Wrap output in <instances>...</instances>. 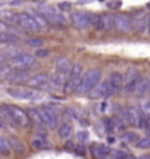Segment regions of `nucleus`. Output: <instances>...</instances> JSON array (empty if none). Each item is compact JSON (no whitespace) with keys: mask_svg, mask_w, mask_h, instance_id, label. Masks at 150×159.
Returning a JSON list of instances; mask_svg holds the SVG:
<instances>
[{"mask_svg":"<svg viewBox=\"0 0 150 159\" xmlns=\"http://www.w3.org/2000/svg\"><path fill=\"white\" fill-rule=\"evenodd\" d=\"M100 78H102V71L97 68L94 69H88L86 74L81 77L80 85L77 87V93L78 94H87L96 87V85L100 83Z\"/></svg>","mask_w":150,"mask_h":159,"instance_id":"obj_1","label":"nucleus"},{"mask_svg":"<svg viewBox=\"0 0 150 159\" xmlns=\"http://www.w3.org/2000/svg\"><path fill=\"white\" fill-rule=\"evenodd\" d=\"M6 111H7V115H9V121H11L12 125L15 127H28L29 124V118L27 112L24 109L18 108L15 105H5Z\"/></svg>","mask_w":150,"mask_h":159,"instance_id":"obj_2","label":"nucleus"},{"mask_svg":"<svg viewBox=\"0 0 150 159\" xmlns=\"http://www.w3.org/2000/svg\"><path fill=\"white\" fill-rule=\"evenodd\" d=\"M37 12L40 13L41 16L46 19V22L52 24V25H56V27H62L65 24V19L64 16L59 13L56 9H53L52 6H47V5H38V9Z\"/></svg>","mask_w":150,"mask_h":159,"instance_id":"obj_3","label":"nucleus"},{"mask_svg":"<svg viewBox=\"0 0 150 159\" xmlns=\"http://www.w3.org/2000/svg\"><path fill=\"white\" fill-rule=\"evenodd\" d=\"M81 77H82V68H81V65L80 63L72 65L71 72H69V77H68L66 83H65V87H64L65 93H71V91L77 90V87L80 85Z\"/></svg>","mask_w":150,"mask_h":159,"instance_id":"obj_4","label":"nucleus"},{"mask_svg":"<svg viewBox=\"0 0 150 159\" xmlns=\"http://www.w3.org/2000/svg\"><path fill=\"white\" fill-rule=\"evenodd\" d=\"M37 111H38V114H40L41 119H43V124L46 125V128H49V130L58 128V115H56V112L52 108L40 106Z\"/></svg>","mask_w":150,"mask_h":159,"instance_id":"obj_5","label":"nucleus"},{"mask_svg":"<svg viewBox=\"0 0 150 159\" xmlns=\"http://www.w3.org/2000/svg\"><path fill=\"white\" fill-rule=\"evenodd\" d=\"M9 96L19 99V100H38L43 97L40 91L28 90V89H7Z\"/></svg>","mask_w":150,"mask_h":159,"instance_id":"obj_6","label":"nucleus"},{"mask_svg":"<svg viewBox=\"0 0 150 159\" xmlns=\"http://www.w3.org/2000/svg\"><path fill=\"white\" fill-rule=\"evenodd\" d=\"M18 25L25 31H31V33H37L41 28V25L35 21L34 16H31L29 13H18Z\"/></svg>","mask_w":150,"mask_h":159,"instance_id":"obj_7","label":"nucleus"},{"mask_svg":"<svg viewBox=\"0 0 150 159\" xmlns=\"http://www.w3.org/2000/svg\"><path fill=\"white\" fill-rule=\"evenodd\" d=\"M113 27L116 31L127 34L133 28V21L125 13H116V15H113Z\"/></svg>","mask_w":150,"mask_h":159,"instance_id":"obj_8","label":"nucleus"},{"mask_svg":"<svg viewBox=\"0 0 150 159\" xmlns=\"http://www.w3.org/2000/svg\"><path fill=\"white\" fill-rule=\"evenodd\" d=\"M71 21L77 30H87L91 25V18L86 12H72Z\"/></svg>","mask_w":150,"mask_h":159,"instance_id":"obj_9","label":"nucleus"},{"mask_svg":"<svg viewBox=\"0 0 150 159\" xmlns=\"http://www.w3.org/2000/svg\"><path fill=\"white\" fill-rule=\"evenodd\" d=\"M35 62V57L28 53H19L16 56H13L11 59V63L18 69H28L29 66H33Z\"/></svg>","mask_w":150,"mask_h":159,"instance_id":"obj_10","label":"nucleus"},{"mask_svg":"<svg viewBox=\"0 0 150 159\" xmlns=\"http://www.w3.org/2000/svg\"><path fill=\"white\" fill-rule=\"evenodd\" d=\"M113 94V91L110 89L109 80H104V81H100L94 89L91 90L90 96L94 97V99H99V97H109Z\"/></svg>","mask_w":150,"mask_h":159,"instance_id":"obj_11","label":"nucleus"},{"mask_svg":"<svg viewBox=\"0 0 150 159\" xmlns=\"http://www.w3.org/2000/svg\"><path fill=\"white\" fill-rule=\"evenodd\" d=\"M139 71L135 68H130L127 71V77L124 78V91L125 93H134V87L139 81Z\"/></svg>","mask_w":150,"mask_h":159,"instance_id":"obj_12","label":"nucleus"},{"mask_svg":"<svg viewBox=\"0 0 150 159\" xmlns=\"http://www.w3.org/2000/svg\"><path fill=\"white\" fill-rule=\"evenodd\" d=\"M109 84H110V89H112V91H113V94H116V93H119V91L124 89V77H122V74H119V72H112L109 77Z\"/></svg>","mask_w":150,"mask_h":159,"instance_id":"obj_13","label":"nucleus"},{"mask_svg":"<svg viewBox=\"0 0 150 159\" xmlns=\"http://www.w3.org/2000/svg\"><path fill=\"white\" fill-rule=\"evenodd\" d=\"M29 78V72L27 69H16L7 75V81L11 83H21V81H27Z\"/></svg>","mask_w":150,"mask_h":159,"instance_id":"obj_14","label":"nucleus"},{"mask_svg":"<svg viewBox=\"0 0 150 159\" xmlns=\"http://www.w3.org/2000/svg\"><path fill=\"white\" fill-rule=\"evenodd\" d=\"M147 16H146L144 13H139L137 16L133 19V28L137 31V33H144V30H146V27H147Z\"/></svg>","mask_w":150,"mask_h":159,"instance_id":"obj_15","label":"nucleus"},{"mask_svg":"<svg viewBox=\"0 0 150 159\" xmlns=\"http://www.w3.org/2000/svg\"><path fill=\"white\" fill-rule=\"evenodd\" d=\"M71 68H72V65H71L69 59H66V57H58L56 59V71L59 74H68V72H71Z\"/></svg>","mask_w":150,"mask_h":159,"instance_id":"obj_16","label":"nucleus"},{"mask_svg":"<svg viewBox=\"0 0 150 159\" xmlns=\"http://www.w3.org/2000/svg\"><path fill=\"white\" fill-rule=\"evenodd\" d=\"M150 91V80L149 78H139L137 84L134 87V93L135 94H144Z\"/></svg>","mask_w":150,"mask_h":159,"instance_id":"obj_17","label":"nucleus"},{"mask_svg":"<svg viewBox=\"0 0 150 159\" xmlns=\"http://www.w3.org/2000/svg\"><path fill=\"white\" fill-rule=\"evenodd\" d=\"M93 155L99 159H104L108 155H110V149L106 144H93Z\"/></svg>","mask_w":150,"mask_h":159,"instance_id":"obj_18","label":"nucleus"},{"mask_svg":"<svg viewBox=\"0 0 150 159\" xmlns=\"http://www.w3.org/2000/svg\"><path fill=\"white\" fill-rule=\"evenodd\" d=\"M49 81L50 80H49V75L47 74H37L31 80H28V84L31 87H41V85H46Z\"/></svg>","mask_w":150,"mask_h":159,"instance_id":"obj_19","label":"nucleus"},{"mask_svg":"<svg viewBox=\"0 0 150 159\" xmlns=\"http://www.w3.org/2000/svg\"><path fill=\"white\" fill-rule=\"evenodd\" d=\"M72 125L69 124V122H64V124L60 125L58 128V134L60 139H65V140H68V139H71V136H72Z\"/></svg>","mask_w":150,"mask_h":159,"instance_id":"obj_20","label":"nucleus"},{"mask_svg":"<svg viewBox=\"0 0 150 159\" xmlns=\"http://www.w3.org/2000/svg\"><path fill=\"white\" fill-rule=\"evenodd\" d=\"M29 114H31L33 119H34L37 130L40 131V133H44V128H43V127H46V125L43 124V119H41L40 114H38V111H37V109H31V111H29Z\"/></svg>","mask_w":150,"mask_h":159,"instance_id":"obj_21","label":"nucleus"},{"mask_svg":"<svg viewBox=\"0 0 150 159\" xmlns=\"http://www.w3.org/2000/svg\"><path fill=\"white\" fill-rule=\"evenodd\" d=\"M102 19V25H103V31H108L113 27V15H110V13H104L100 16Z\"/></svg>","mask_w":150,"mask_h":159,"instance_id":"obj_22","label":"nucleus"},{"mask_svg":"<svg viewBox=\"0 0 150 159\" xmlns=\"http://www.w3.org/2000/svg\"><path fill=\"white\" fill-rule=\"evenodd\" d=\"M31 146L34 149H44L49 146V143L44 137H34L33 139V142H31Z\"/></svg>","mask_w":150,"mask_h":159,"instance_id":"obj_23","label":"nucleus"},{"mask_svg":"<svg viewBox=\"0 0 150 159\" xmlns=\"http://www.w3.org/2000/svg\"><path fill=\"white\" fill-rule=\"evenodd\" d=\"M121 139L125 143H135L140 137H139V134H137V133H134V131H125V133L122 134Z\"/></svg>","mask_w":150,"mask_h":159,"instance_id":"obj_24","label":"nucleus"},{"mask_svg":"<svg viewBox=\"0 0 150 159\" xmlns=\"http://www.w3.org/2000/svg\"><path fill=\"white\" fill-rule=\"evenodd\" d=\"M16 40V37L11 33H0V44H9V43H13Z\"/></svg>","mask_w":150,"mask_h":159,"instance_id":"obj_25","label":"nucleus"},{"mask_svg":"<svg viewBox=\"0 0 150 159\" xmlns=\"http://www.w3.org/2000/svg\"><path fill=\"white\" fill-rule=\"evenodd\" d=\"M0 152L3 155H7L11 152V143L7 142L6 139H3V137H0Z\"/></svg>","mask_w":150,"mask_h":159,"instance_id":"obj_26","label":"nucleus"},{"mask_svg":"<svg viewBox=\"0 0 150 159\" xmlns=\"http://www.w3.org/2000/svg\"><path fill=\"white\" fill-rule=\"evenodd\" d=\"M135 146L139 149H149L150 148V137H141L135 142Z\"/></svg>","mask_w":150,"mask_h":159,"instance_id":"obj_27","label":"nucleus"},{"mask_svg":"<svg viewBox=\"0 0 150 159\" xmlns=\"http://www.w3.org/2000/svg\"><path fill=\"white\" fill-rule=\"evenodd\" d=\"M27 44L31 46V47H40V46L44 44L43 39H38V37H31V39L27 40Z\"/></svg>","mask_w":150,"mask_h":159,"instance_id":"obj_28","label":"nucleus"},{"mask_svg":"<svg viewBox=\"0 0 150 159\" xmlns=\"http://www.w3.org/2000/svg\"><path fill=\"white\" fill-rule=\"evenodd\" d=\"M104 128H106V131L108 133H112V131L115 130V119L113 118H106L104 119Z\"/></svg>","mask_w":150,"mask_h":159,"instance_id":"obj_29","label":"nucleus"},{"mask_svg":"<svg viewBox=\"0 0 150 159\" xmlns=\"http://www.w3.org/2000/svg\"><path fill=\"white\" fill-rule=\"evenodd\" d=\"M65 114L68 115V116H69V118H78V111H77V109H74V108H66L65 109Z\"/></svg>","mask_w":150,"mask_h":159,"instance_id":"obj_30","label":"nucleus"},{"mask_svg":"<svg viewBox=\"0 0 150 159\" xmlns=\"http://www.w3.org/2000/svg\"><path fill=\"white\" fill-rule=\"evenodd\" d=\"M12 146H13V148H15V149H16V150H18V152H24V150H25V148H24V144H22V143H19V142H18V140H16V139H12Z\"/></svg>","mask_w":150,"mask_h":159,"instance_id":"obj_31","label":"nucleus"},{"mask_svg":"<svg viewBox=\"0 0 150 159\" xmlns=\"http://www.w3.org/2000/svg\"><path fill=\"white\" fill-rule=\"evenodd\" d=\"M77 139H78V142L80 143L87 142V139H88V133H87V131H80V133L77 134Z\"/></svg>","mask_w":150,"mask_h":159,"instance_id":"obj_32","label":"nucleus"},{"mask_svg":"<svg viewBox=\"0 0 150 159\" xmlns=\"http://www.w3.org/2000/svg\"><path fill=\"white\" fill-rule=\"evenodd\" d=\"M35 56L37 57H47L49 56V50H46V49H38V50L35 52Z\"/></svg>","mask_w":150,"mask_h":159,"instance_id":"obj_33","label":"nucleus"},{"mask_svg":"<svg viewBox=\"0 0 150 159\" xmlns=\"http://www.w3.org/2000/svg\"><path fill=\"white\" fill-rule=\"evenodd\" d=\"M60 11H69L71 9V3H68V2H62V3H59L58 6Z\"/></svg>","mask_w":150,"mask_h":159,"instance_id":"obj_34","label":"nucleus"},{"mask_svg":"<svg viewBox=\"0 0 150 159\" xmlns=\"http://www.w3.org/2000/svg\"><path fill=\"white\" fill-rule=\"evenodd\" d=\"M143 106H144V111H143V112H147V109H149V114H150V102H144V105H143Z\"/></svg>","mask_w":150,"mask_h":159,"instance_id":"obj_35","label":"nucleus"},{"mask_svg":"<svg viewBox=\"0 0 150 159\" xmlns=\"http://www.w3.org/2000/svg\"><path fill=\"white\" fill-rule=\"evenodd\" d=\"M119 6H121L119 2H112V3H109V7H119Z\"/></svg>","mask_w":150,"mask_h":159,"instance_id":"obj_36","label":"nucleus"},{"mask_svg":"<svg viewBox=\"0 0 150 159\" xmlns=\"http://www.w3.org/2000/svg\"><path fill=\"white\" fill-rule=\"evenodd\" d=\"M90 2H93V0H80V3H82V5H86V3H90Z\"/></svg>","mask_w":150,"mask_h":159,"instance_id":"obj_37","label":"nucleus"},{"mask_svg":"<svg viewBox=\"0 0 150 159\" xmlns=\"http://www.w3.org/2000/svg\"><path fill=\"white\" fill-rule=\"evenodd\" d=\"M149 34H150V18H149Z\"/></svg>","mask_w":150,"mask_h":159,"instance_id":"obj_38","label":"nucleus"},{"mask_svg":"<svg viewBox=\"0 0 150 159\" xmlns=\"http://www.w3.org/2000/svg\"><path fill=\"white\" fill-rule=\"evenodd\" d=\"M149 7H150V3H149Z\"/></svg>","mask_w":150,"mask_h":159,"instance_id":"obj_39","label":"nucleus"}]
</instances>
